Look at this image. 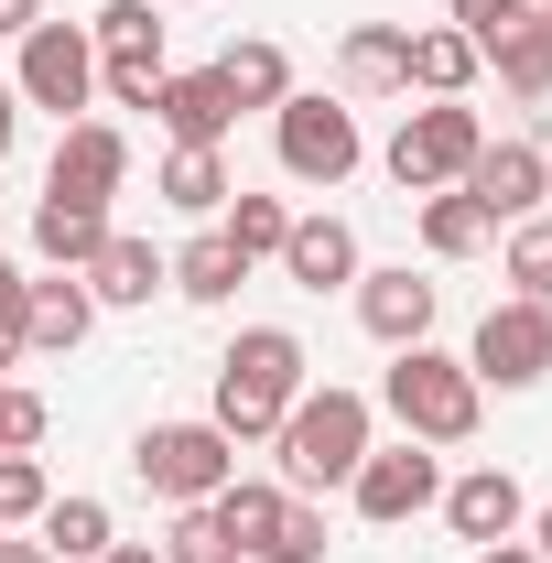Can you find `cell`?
I'll return each instance as SVG.
<instances>
[{
    "mask_svg": "<svg viewBox=\"0 0 552 563\" xmlns=\"http://www.w3.org/2000/svg\"><path fill=\"white\" fill-rule=\"evenodd\" d=\"M520 542H531V553L552 563V498H542V509H531V520H520Z\"/></svg>",
    "mask_w": 552,
    "mask_h": 563,
    "instance_id": "obj_40",
    "label": "cell"
},
{
    "mask_svg": "<svg viewBox=\"0 0 552 563\" xmlns=\"http://www.w3.org/2000/svg\"><path fill=\"white\" fill-rule=\"evenodd\" d=\"M22 303H33V272L0 250V336H11V347H22Z\"/></svg>",
    "mask_w": 552,
    "mask_h": 563,
    "instance_id": "obj_37",
    "label": "cell"
},
{
    "mask_svg": "<svg viewBox=\"0 0 552 563\" xmlns=\"http://www.w3.org/2000/svg\"><path fill=\"white\" fill-rule=\"evenodd\" d=\"M87 292H98V314L109 303H152V292H174V250H152L131 228H109V250L87 261Z\"/></svg>",
    "mask_w": 552,
    "mask_h": 563,
    "instance_id": "obj_17",
    "label": "cell"
},
{
    "mask_svg": "<svg viewBox=\"0 0 552 563\" xmlns=\"http://www.w3.org/2000/svg\"><path fill=\"white\" fill-rule=\"evenodd\" d=\"M303 336L292 325H239V347L217 357V401H207V422L228 433V444H272L281 433V412L303 401Z\"/></svg>",
    "mask_w": 552,
    "mask_h": 563,
    "instance_id": "obj_2",
    "label": "cell"
},
{
    "mask_svg": "<svg viewBox=\"0 0 552 563\" xmlns=\"http://www.w3.org/2000/svg\"><path fill=\"white\" fill-rule=\"evenodd\" d=\"M487 76V55L455 33V22H433V33H412V55H401V87H422V98H466Z\"/></svg>",
    "mask_w": 552,
    "mask_h": 563,
    "instance_id": "obj_19",
    "label": "cell"
},
{
    "mask_svg": "<svg viewBox=\"0 0 552 563\" xmlns=\"http://www.w3.org/2000/svg\"><path fill=\"white\" fill-rule=\"evenodd\" d=\"M228 196H239L228 185V152H163V207L174 217H217Z\"/></svg>",
    "mask_w": 552,
    "mask_h": 563,
    "instance_id": "obj_29",
    "label": "cell"
},
{
    "mask_svg": "<svg viewBox=\"0 0 552 563\" xmlns=\"http://www.w3.org/2000/svg\"><path fill=\"white\" fill-rule=\"evenodd\" d=\"M131 477L163 509H207L228 477H239V444L217 433V422H141V444H131Z\"/></svg>",
    "mask_w": 552,
    "mask_h": 563,
    "instance_id": "obj_6",
    "label": "cell"
},
{
    "mask_svg": "<svg viewBox=\"0 0 552 563\" xmlns=\"http://www.w3.org/2000/svg\"><path fill=\"white\" fill-rule=\"evenodd\" d=\"M466 368H477V390H542L552 379V303L498 292L477 314V336H466Z\"/></svg>",
    "mask_w": 552,
    "mask_h": 563,
    "instance_id": "obj_8",
    "label": "cell"
},
{
    "mask_svg": "<svg viewBox=\"0 0 552 563\" xmlns=\"http://www.w3.org/2000/svg\"><path fill=\"white\" fill-rule=\"evenodd\" d=\"M87 336H98V292H87V272L33 282V303H22V357H76Z\"/></svg>",
    "mask_w": 552,
    "mask_h": 563,
    "instance_id": "obj_16",
    "label": "cell"
},
{
    "mask_svg": "<svg viewBox=\"0 0 552 563\" xmlns=\"http://www.w3.org/2000/svg\"><path fill=\"white\" fill-rule=\"evenodd\" d=\"M281 498H292L281 477H228L207 509H217V531H228L239 553H261V542H272V520H281Z\"/></svg>",
    "mask_w": 552,
    "mask_h": 563,
    "instance_id": "obj_26",
    "label": "cell"
},
{
    "mask_svg": "<svg viewBox=\"0 0 552 563\" xmlns=\"http://www.w3.org/2000/svg\"><path fill=\"white\" fill-rule=\"evenodd\" d=\"M11 368H22V347H11V336H0V379H11Z\"/></svg>",
    "mask_w": 552,
    "mask_h": 563,
    "instance_id": "obj_44",
    "label": "cell"
},
{
    "mask_svg": "<svg viewBox=\"0 0 552 563\" xmlns=\"http://www.w3.org/2000/svg\"><path fill=\"white\" fill-rule=\"evenodd\" d=\"M163 563H250V553L217 531V509H174V531H163Z\"/></svg>",
    "mask_w": 552,
    "mask_h": 563,
    "instance_id": "obj_33",
    "label": "cell"
},
{
    "mask_svg": "<svg viewBox=\"0 0 552 563\" xmlns=\"http://www.w3.org/2000/svg\"><path fill=\"white\" fill-rule=\"evenodd\" d=\"M11 141H22V98H11V76H0V163H11Z\"/></svg>",
    "mask_w": 552,
    "mask_h": 563,
    "instance_id": "obj_39",
    "label": "cell"
},
{
    "mask_svg": "<svg viewBox=\"0 0 552 563\" xmlns=\"http://www.w3.org/2000/svg\"><path fill=\"white\" fill-rule=\"evenodd\" d=\"M87 44H98V66H163V11L152 0H98Z\"/></svg>",
    "mask_w": 552,
    "mask_h": 563,
    "instance_id": "obj_22",
    "label": "cell"
},
{
    "mask_svg": "<svg viewBox=\"0 0 552 563\" xmlns=\"http://www.w3.org/2000/svg\"><path fill=\"white\" fill-rule=\"evenodd\" d=\"M357 325L379 336V347H422L433 336V314H444V282H422L412 261H390V272H357Z\"/></svg>",
    "mask_w": 552,
    "mask_h": 563,
    "instance_id": "obj_11",
    "label": "cell"
},
{
    "mask_svg": "<svg viewBox=\"0 0 552 563\" xmlns=\"http://www.w3.org/2000/svg\"><path fill=\"white\" fill-rule=\"evenodd\" d=\"M11 98L22 109H55V120H87L98 109V44H87V22H33L22 33V55H11Z\"/></svg>",
    "mask_w": 552,
    "mask_h": 563,
    "instance_id": "obj_7",
    "label": "cell"
},
{
    "mask_svg": "<svg viewBox=\"0 0 552 563\" xmlns=\"http://www.w3.org/2000/svg\"><path fill=\"white\" fill-rule=\"evenodd\" d=\"M487 66H498L509 98H552V22H542V11H531V22H509V33L487 44Z\"/></svg>",
    "mask_w": 552,
    "mask_h": 563,
    "instance_id": "obj_27",
    "label": "cell"
},
{
    "mask_svg": "<svg viewBox=\"0 0 552 563\" xmlns=\"http://www.w3.org/2000/svg\"><path fill=\"white\" fill-rule=\"evenodd\" d=\"M487 239H498V217L466 196V185H444V196H422V250L433 261H477Z\"/></svg>",
    "mask_w": 552,
    "mask_h": 563,
    "instance_id": "obj_24",
    "label": "cell"
},
{
    "mask_svg": "<svg viewBox=\"0 0 552 563\" xmlns=\"http://www.w3.org/2000/svg\"><path fill=\"white\" fill-rule=\"evenodd\" d=\"M466 196H477L498 228L542 217V207H552V163H542V141H487L477 163H466Z\"/></svg>",
    "mask_w": 552,
    "mask_h": 563,
    "instance_id": "obj_13",
    "label": "cell"
},
{
    "mask_svg": "<svg viewBox=\"0 0 552 563\" xmlns=\"http://www.w3.org/2000/svg\"><path fill=\"white\" fill-rule=\"evenodd\" d=\"M33 22H44V0H0V44H22Z\"/></svg>",
    "mask_w": 552,
    "mask_h": 563,
    "instance_id": "obj_38",
    "label": "cell"
},
{
    "mask_svg": "<svg viewBox=\"0 0 552 563\" xmlns=\"http://www.w3.org/2000/svg\"><path fill=\"white\" fill-rule=\"evenodd\" d=\"M379 444V401L368 390H346V379H303V401L281 412V433H272V477L292 498H325V488H346L357 477V455Z\"/></svg>",
    "mask_w": 552,
    "mask_h": 563,
    "instance_id": "obj_1",
    "label": "cell"
},
{
    "mask_svg": "<svg viewBox=\"0 0 552 563\" xmlns=\"http://www.w3.org/2000/svg\"><path fill=\"white\" fill-rule=\"evenodd\" d=\"M433 509H444V531H455V542H520V520H531V488H520V477H509V466H466V477H444V498H433Z\"/></svg>",
    "mask_w": 552,
    "mask_h": 563,
    "instance_id": "obj_12",
    "label": "cell"
},
{
    "mask_svg": "<svg viewBox=\"0 0 552 563\" xmlns=\"http://www.w3.org/2000/svg\"><path fill=\"white\" fill-rule=\"evenodd\" d=\"M498 272H509V292L552 303V207H542V217H520V228H498Z\"/></svg>",
    "mask_w": 552,
    "mask_h": 563,
    "instance_id": "obj_30",
    "label": "cell"
},
{
    "mask_svg": "<svg viewBox=\"0 0 552 563\" xmlns=\"http://www.w3.org/2000/svg\"><path fill=\"white\" fill-rule=\"evenodd\" d=\"M531 11H542V22H552V0H531Z\"/></svg>",
    "mask_w": 552,
    "mask_h": 563,
    "instance_id": "obj_45",
    "label": "cell"
},
{
    "mask_svg": "<svg viewBox=\"0 0 552 563\" xmlns=\"http://www.w3.org/2000/svg\"><path fill=\"white\" fill-rule=\"evenodd\" d=\"M401 55H412V22H357V33L336 44L346 98H390V87H401Z\"/></svg>",
    "mask_w": 552,
    "mask_h": 563,
    "instance_id": "obj_20",
    "label": "cell"
},
{
    "mask_svg": "<svg viewBox=\"0 0 552 563\" xmlns=\"http://www.w3.org/2000/svg\"><path fill=\"white\" fill-rule=\"evenodd\" d=\"M0 563H55V553H44V542H11V531H0Z\"/></svg>",
    "mask_w": 552,
    "mask_h": 563,
    "instance_id": "obj_42",
    "label": "cell"
},
{
    "mask_svg": "<svg viewBox=\"0 0 552 563\" xmlns=\"http://www.w3.org/2000/svg\"><path fill=\"white\" fill-rule=\"evenodd\" d=\"M120 185H131V131H120L109 109L66 120V141H55V174H44V196H76V207H109Z\"/></svg>",
    "mask_w": 552,
    "mask_h": 563,
    "instance_id": "obj_10",
    "label": "cell"
},
{
    "mask_svg": "<svg viewBox=\"0 0 552 563\" xmlns=\"http://www.w3.org/2000/svg\"><path fill=\"white\" fill-rule=\"evenodd\" d=\"M477 563H542V553H531V542H487Z\"/></svg>",
    "mask_w": 552,
    "mask_h": 563,
    "instance_id": "obj_43",
    "label": "cell"
},
{
    "mask_svg": "<svg viewBox=\"0 0 552 563\" xmlns=\"http://www.w3.org/2000/svg\"><path fill=\"white\" fill-rule=\"evenodd\" d=\"M346 498H357V520H379V531H401V520H422L433 498H444V466H433V444H368L357 455V477H346Z\"/></svg>",
    "mask_w": 552,
    "mask_h": 563,
    "instance_id": "obj_9",
    "label": "cell"
},
{
    "mask_svg": "<svg viewBox=\"0 0 552 563\" xmlns=\"http://www.w3.org/2000/svg\"><path fill=\"white\" fill-rule=\"evenodd\" d=\"M44 390H22V379H0V455H33V444H44Z\"/></svg>",
    "mask_w": 552,
    "mask_h": 563,
    "instance_id": "obj_34",
    "label": "cell"
},
{
    "mask_svg": "<svg viewBox=\"0 0 552 563\" xmlns=\"http://www.w3.org/2000/svg\"><path fill=\"white\" fill-rule=\"evenodd\" d=\"M152 120H163L174 152H217V141L239 131V98H228V76H217V66H196V76H163Z\"/></svg>",
    "mask_w": 552,
    "mask_h": 563,
    "instance_id": "obj_14",
    "label": "cell"
},
{
    "mask_svg": "<svg viewBox=\"0 0 552 563\" xmlns=\"http://www.w3.org/2000/svg\"><path fill=\"white\" fill-rule=\"evenodd\" d=\"M250 563H325V498H281L272 542H261Z\"/></svg>",
    "mask_w": 552,
    "mask_h": 563,
    "instance_id": "obj_31",
    "label": "cell"
},
{
    "mask_svg": "<svg viewBox=\"0 0 552 563\" xmlns=\"http://www.w3.org/2000/svg\"><path fill=\"white\" fill-rule=\"evenodd\" d=\"M487 152V120L466 109V98H422V109H401V131H390V185L401 196H444V185H466V163Z\"/></svg>",
    "mask_w": 552,
    "mask_h": 563,
    "instance_id": "obj_4",
    "label": "cell"
},
{
    "mask_svg": "<svg viewBox=\"0 0 552 563\" xmlns=\"http://www.w3.org/2000/svg\"><path fill=\"white\" fill-rule=\"evenodd\" d=\"M217 76H228L239 109H281V98H292V55H281L272 33H239V44L217 55Z\"/></svg>",
    "mask_w": 552,
    "mask_h": 563,
    "instance_id": "obj_23",
    "label": "cell"
},
{
    "mask_svg": "<svg viewBox=\"0 0 552 563\" xmlns=\"http://www.w3.org/2000/svg\"><path fill=\"white\" fill-rule=\"evenodd\" d=\"M379 412L401 422L412 444H477V422H487V390H477V368L466 357H444L433 336L422 347H390V379H379Z\"/></svg>",
    "mask_w": 552,
    "mask_h": 563,
    "instance_id": "obj_3",
    "label": "cell"
},
{
    "mask_svg": "<svg viewBox=\"0 0 552 563\" xmlns=\"http://www.w3.org/2000/svg\"><path fill=\"white\" fill-rule=\"evenodd\" d=\"M239 282H250V261H239L217 228H196V239L174 250V292H185V303H239Z\"/></svg>",
    "mask_w": 552,
    "mask_h": 563,
    "instance_id": "obj_25",
    "label": "cell"
},
{
    "mask_svg": "<svg viewBox=\"0 0 552 563\" xmlns=\"http://www.w3.org/2000/svg\"><path fill=\"white\" fill-rule=\"evenodd\" d=\"M109 250V207H76V196H44L33 207V261L44 272H87Z\"/></svg>",
    "mask_w": 552,
    "mask_h": 563,
    "instance_id": "obj_18",
    "label": "cell"
},
{
    "mask_svg": "<svg viewBox=\"0 0 552 563\" xmlns=\"http://www.w3.org/2000/svg\"><path fill=\"white\" fill-rule=\"evenodd\" d=\"M98 563H163V542H109Z\"/></svg>",
    "mask_w": 552,
    "mask_h": 563,
    "instance_id": "obj_41",
    "label": "cell"
},
{
    "mask_svg": "<svg viewBox=\"0 0 552 563\" xmlns=\"http://www.w3.org/2000/svg\"><path fill=\"white\" fill-rule=\"evenodd\" d=\"M368 272V261H357V228H346L336 207H292V239H281V282H303V292H346V282Z\"/></svg>",
    "mask_w": 552,
    "mask_h": 563,
    "instance_id": "obj_15",
    "label": "cell"
},
{
    "mask_svg": "<svg viewBox=\"0 0 552 563\" xmlns=\"http://www.w3.org/2000/svg\"><path fill=\"white\" fill-rule=\"evenodd\" d=\"M163 76H174V66H98V98H109V109H152Z\"/></svg>",
    "mask_w": 552,
    "mask_h": 563,
    "instance_id": "obj_36",
    "label": "cell"
},
{
    "mask_svg": "<svg viewBox=\"0 0 552 563\" xmlns=\"http://www.w3.org/2000/svg\"><path fill=\"white\" fill-rule=\"evenodd\" d=\"M44 498H55L44 455H0V531H33V520H44Z\"/></svg>",
    "mask_w": 552,
    "mask_h": 563,
    "instance_id": "obj_32",
    "label": "cell"
},
{
    "mask_svg": "<svg viewBox=\"0 0 552 563\" xmlns=\"http://www.w3.org/2000/svg\"><path fill=\"white\" fill-rule=\"evenodd\" d=\"M272 152H281V174H292V185H325V196H336L346 174L368 163V131H357V109H346V98L292 87V98L272 109Z\"/></svg>",
    "mask_w": 552,
    "mask_h": 563,
    "instance_id": "obj_5",
    "label": "cell"
},
{
    "mask_svg": "<svg viewBox=\"0 0 552 563\" xmlns=\"http://www.w3.org/2000/svg\"><path fill=\"white\" fill-rule=\"evenodd\" d=\"M444 22H455V33H466V44H498V33H509V22H531V0H444Z\"/></svg>",
    "mask_w": 552,
    "mask_h": 563,
    "instance_id": "obj_35",
    "label": "cell"
},
{
    "mask_svg": "<svg viewBox=\"0 0 552 563\" xmlns=\"http://www.w3.org/2000/svg\"><path fill=\"white\" fill-rule=\"evenodd\" d=\"M217 239H228L239 261H281V239H292V207H281V196H250V185H239V196L217 207Z\"/></svg>",
    "mask_w": 552,
    "mask_h": 563,
    "instance_id": "obj_28",
    "label": "cell"
},
{
    "mask_svg": "<svg viewBox=\"0 0 552 563\" xmlns=\"http://www.w3.org/2000/svg\"><path fill=\"white\" fill-rule=\"evenodd\" d=\"M33 542H44L55 563H98L109 542H120V520H109V498H87V488H76V498H44Z\"/></svg>",
    "mask_w": 552,
    "mask_h": 563,
    "instance_id": "obj_21",
    "label": "cell"
}]
</instances>
